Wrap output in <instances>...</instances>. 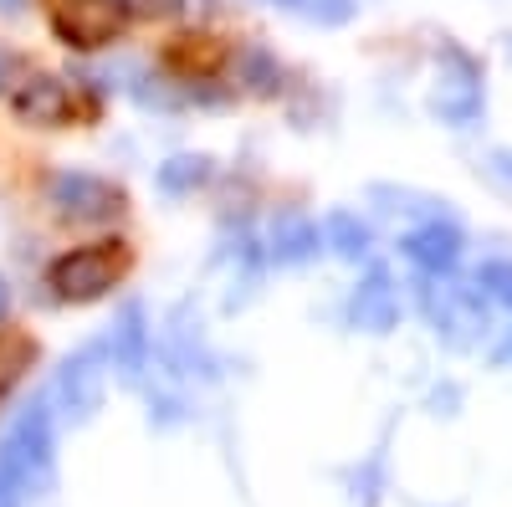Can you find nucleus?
<instances>
[{
	"mask_svg": "<svg viewBox=\"0 0 512 507\" xmlns=\"http://www.w3.org/2000/svg\"><path fill=\"white\" fill-rule=\"evenodd\" d=\"M0 103L26 129H88L103 118V93L82 77L36 67L26 57H0Z\"/></svg>",
	"mask_w": 512,
	"mask_h": 507,
	"instance_id": "1",
	"label": "nucleus"
},
{
	"mask_svg": "<svg viewBox=\"0 0 512 507\" xmlns=\"http://www.w3.org/2000/svg\"><path fill=\"white\" fill-rule=\"evenodd\" d=\"M128 272H134V246L123 236H93V241H77V246L57 251L47 262V272H41V287H47L52 303L82 308V303L108 298Z\"/></svg>",
	"mask_w": 512,
	"mask_h": 507,
	"instance_id": "2",
	"label": "nucleus"
},
{
	"mask_svg": "<svg viewBox=\"0 0 512 507\" xmlns=\"http://www.w3.org/2000/svg\"><path fill=\"white\" fill-rule=\"evenodd\" d=\"M41 26L67 52H108L139 26V0H36Z\"/></svg>",
	"mask_w": 512,
	"mask_h": 507,
	"instance_id": "3",
	"label": "nucleus"
},
{
	"mask_svg": "<svg viewBox=\"0 0 512 507\" xmlns=\"http://www.w3.org/2000/svg\"><path fill=\"white\" fill-rule=\"evenodd\" d=\"M159 67L175 82H210L231 67V41L221 31H175L159 52Z\"/></svg>",
	"mask_w": 512,
	"mask_h": 507,
	"instance_id": "4",
	"label": "nucleus"
},
{
	"mask_svg": "<svg viewBox=\"0 0 512 507\" xmlns=\"http://www.w3.org/2000/svg\"><path fill=\"white\" fill-rule=\"evenodd\" d=\"M36 364V338L16 323H0V400H6Z\"/></svg>",
	"mask_w": 512,
	"mask_h": 507,
	"instance_id": "5",
	"label": "nucleus"
}]
</instances>
